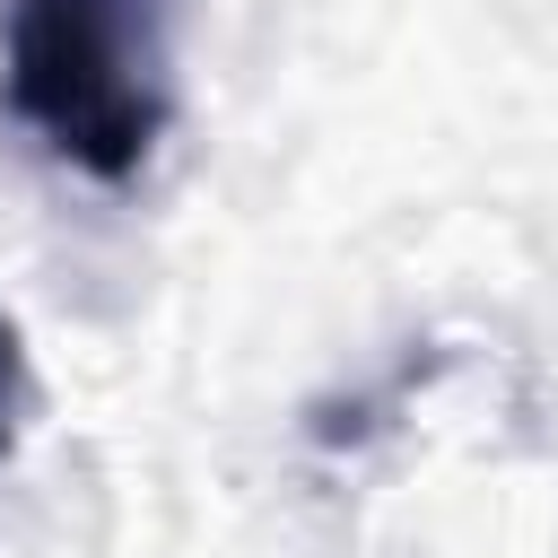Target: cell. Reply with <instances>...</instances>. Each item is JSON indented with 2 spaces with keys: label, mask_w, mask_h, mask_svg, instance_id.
Returning a JSON list of instances; mask_svg holds the SVG:
<instances>
[{
  "label": "cell",
  "mask_w": 558,
  "mask_h": 558,
  "mask_svg": "<svg viewBox=\"0 0 558 558\" xmlns=\"http://www.w3.org/2000/svg\"><path fill=\"white\" fill-rule=\"evenodd\" d=\"M183 0H9L0 105L87 183H131L174 122Z\"/></svg>",
  "instance_id": "1"
},
{
  "label": "cell",
  "mask_w": 558,
  "mask_h": 558,
  "mask_svg": "<svg viewBox=\"0 0 558 558\" xmlns=\"http://www.w3.org/2000/svg\"><path fill=\"white\" fill-rule=\"evenodd\" d=\"M26 418H35V366H26V331L0 314V462L17 453Z\"/></svg>",
  "instance_id": "2"
}]
</instances>
